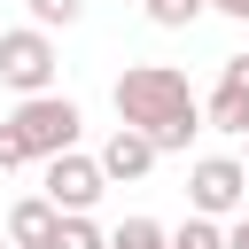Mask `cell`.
I'll use <instances>...</instances> for the list:
<instances>
[{
  "instance_id": "1",
  "label": "cell",
  "mask_w": 249,
  "mask_h": 249,
  "mask_svg": "<svg viewBox=\"0 0 249 249\" xmlns=\"http://www.w3.org/2000/svg\"><path fill=\"white\" fill-rule=\"evenodd\" d=\"M117 117L140 124V132H156L163 156H187L195 132H210V109L195 101V86H187L171 62H132V70L117 78Z\"/></svg>"
},
{
  "instance_id": "2",
  "label": "cell",
  "mask_w": 249,
  "mask_h": 249,
  "mask_svg": "<svg viewBox=\"0 0 249 249\" xmlns=\"http://www.w3.org/2000/svg\"><path fill=\"white\" fill-rule=\"evenodd\" d=\"M78 101L70 93H23L16 101V132H23V148H31V163H47V156H62V148H78Z\"/></svg>"
},
{
  "instance_id": "3",
  "label": "cell",
  "mask_w": 249,
  "mask_h": 249,
  "mask_svg": "<svg viewBox=\"0 0 249 249\" xmlns=\"http://www.w3.org/2000/svg\"><path fill=\"white\" fill-rule=\"evenodd\" d=\"M54 70H62V54H54V31H47V23H16V31H0V86H16V93H47Z\"/></svg>"
},
{
  "instance_id": "4",
  "label": "cell",
  "mask_w": 249,
  "mask_h": 249,
  "mask_svg": "<svg viewBox=\"0 0 249 249\" xmlns=\"http://www.w3.org/2000/svg\"><path fill=\"white\" fill-rule=\"evenodd\" d=\"M249 202V163L241 156H195L187 163V210L202 218H241Z\"/></svg>"
},
{
  "instance_id": "5",
  "label": "cell",
  "mask_w": 249,
  "mask_h": 249,
  "mask_svg": "<svg viewBox=\"0 0 249 249\" xmlns=\"http://www.w3.org/2000/svg\"><path fill=\"white\" fill-rule=\"evenodd\" d=\"M39 187H47L62 210H93V202L109 195V171H101V156L62 148V156H47V163H39Z\"/></svg>"
},
{
  "instance_id": "6",
  "label": "cell",
  "mask_w": 249,
  "mask_h": 249,
  "mask_svg": "<svg viewBox=\"0 0 249 249\" xmlns=\"http://www.w3.org/2000/svg\"><path fill=\"white\" fill-rule=\"evenodd\" d=\"M156 156H163V148H156V132H140V124H124V117H117V132L101 140V171H109V187L148 179V171H156Z\"/></svg>"
},
{
  "instance_id": "7",
  "label": "cell",
  "mask_w": 249,
  "mask_h": 249,
  "mask_svg": "<svg viewBox=\"0 0 249 249\" xmlns=\"http://www.w3.org/2000/svg\"><path fill=\"white\" fill-rule=\"evenodd\" d=\"M210 132H233V140H249V54H226V70H218V86H210Z\"/></svg>"
},
{
  "instance_id": "8",
  "label": "cell",
  "mask_w": 249,
  "mask_h": 249,
  "mask_svg": "<svg viewBox=\"0 0 249 249\" xmlns=\"http://www.w3.org/2000/svg\"><path fill=\"white\" fill-rule=\"evenodd\" d=\"M54 226H62V202L39 187V195H23V202H8V241L16 249H54Z\"/></svg>"
},
{
  "instance_id": "9",
  "label": "cell",
  "mask_w": 249,
  "mask_h": 249,
  "mask_svg": "<svg viewBox=\"0 0 249 249\" xmlns=\"http://www.w3.org/2000/svg\"><path fill=\"white\" fill-rule=\"evenodd\" d=\"M54 249H109V233L93 226V210H62V226H54Z\"/></svg>"
},
{
  "instance_id": "10",
  "label": "cell",
  "mask_w": 249,
  "mask_h": 249,
  "mask_svg": "<svg viewBox=\"0 0 249 249\" xmlns=\"http://www.w3.org/2000/svg\"><path fill=\"white\" fill-rule=\"evenodd\" d=\"M109 249H171V226H156V218H124V226L109 233Z\"/></svg>"
},
{
  "instance_id": "11",
  "label": "cell",
  "mask_w": 249,
  "mask_h": 249,
  "mask_svg": "<svg viewBox=\"0 0 249 249\" xmlns=\"http://www.w3.org/2000/svg\"><path fill=\"white\" fill-rule=\"evenodd\" d=\"M171 249H226V218H202V210H195V218L171 233Z\"/></svg>"
},
{
  "instance_id": "12",
  "label": "cell",
  "mask_w": 249,
  "mask_h": 249,
  "mask_svg": "<svg viewBox=\"0 0 249 249\" xmlns=\"http://www.w3.org/2000/svg\"><path fill=\"white\" fill-rule=\"evenodd\" d=\"M202 8H210V0H148V23H163V31H187Z\"/></svg>"
},
{
  "instance_id": "13",
  "label": "cell",
  "mask_w": 249,
  "mask_h": 249,
  "mask_svg": "<svg viewBox=\"0 0 249 249\" xmlns=\"http://www.w3.org/2000/svg\"><path fill=\"white\" fill-rule=\"evenodd\" d=\"M23 8H31V23H47V31H54V23H78V16H86V0H23Z\"/></svg>"
},
{
  "instance_id": "14",
  "label": "cell",
  "mask_w": 249,
  "mask_h": 249,
  "mask_svg": "<svg viewBox=\"0 0 249 249\" xmlns=\"http://www.w3.org/2000/svg\"><path fill=\"white\" fill-rule=\"evenodd\" d=\"M23 163H31V148H23L16 117H0V171H23Z\"/></svg>"
},
{
  "instance_id": "15",
  "label": "cell",
  "mask_w": 249,
  "mask_h": 249,
  "mask_svg": "<svg viewBox=\"0 0 249 249\" xmlns=\"http://www.w3.org/2000/svg\"><path fill=\"white\" fill-rule=\"evenodd\" d=\"M226 249H249V210H241V218H226Z\"/></svg>"
},
{
  "instance_id": "16",
  "label": "cell",
  "mask_w": 249,
  "mask_h": 249,
  "mask_svg": "<svg viewBox=\"0 0 249 249\" xmlns=\"http://www.w3.org/2000/svg\"><path fill=\"white\" fill-rule=\"evenodd\" d=\"M210 16H233V23H249V0H210Z\"/></svg>"
},
{
  "instance_id": "17",
  "label": "cell",
  "mask_w": 249,
  "mask_h": 249,
  "mask_svg": "<svg viewBox=\"0 0 249 249\" xmlns=\"http://www.w3.org/2000/svg\"><path fill=\"white\" fill-rule=\"evenodd\" d=\"M0 249H16V241H8V233H0Z\"/></svg>"
},
{
  "instance_id": "18",
  "label": "cell",
  "mask_w": 249,
  "mask_h": 249,
  "mask_svg": "<svg viewBox=\"0 0 249 249\" xmlns=\"http://www.w3.org/2000/svg\"><path fill=\"white\" fill-rule=\"evenodd\" d=\"M241 163H249V156H241Z\"/></svg>"
}]
</instances>
